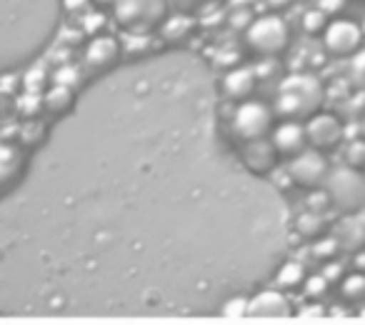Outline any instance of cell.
Instances as JSON below:
<instances>
[{"instance_id": "38", "label": "cell", "mask_w": 365, "mask_h": 325, "mask_svg": "<svg viewBox=\"0 0 365 325\" xmlns=\"http://www.w3.org/2000/svg\"><path fill=\"white\" fill-rule=\"evenodd\" d=\"M353 270L355 273H365V250L353 255Z\"/></svg>"}, {"instance_id": "37", "label": "cell", "mask_w": 365, "mask_h": 325, "mask_svg": "<svg viewBox=\"0 0 365 325\" xmlns=\"http://www.w3.org/2000/svg\"><path fill=\"white\" fill-rule=\"evenodd\" d=\"M16 110V98L11 96V93L6 91H0V118L8 115V113Z\"/></svg>"}, {"instance_id": "10", "label": "cell", "mask_w": 365, "mask_h": 325, "mask_svg": "<svg viewBox=\"0 0 365 325\" xmlns=\"http://www.w3.org/2000/svg\"><path fill=\"white\" fill-rule=\"evenodd\" d=\"M258 83V73H255L253 66H235L220 81V93L228 103L238 105V103H245L255 96Z\"/></svg>"}, {"instance_id": "40", "label": "cell", "mask_w": 365, "mask_h": 325, "mask_svg": "<svg viewBox=\"0 0 365 325\" xmlns=\"http://www.w3.org/2000/svg\"><path fill=\"white\" fill-rule=\"evenodd\" d=\"M360 31H363V41H365V18H363V23H360Z\"/></svg>"}, {"instance_id": "22", "label": "cell", "mask_w": 365, "mask_h": 325, "mask_svg": "<svg viewBox=\"0 0 365 325\" xmlns=\"http://www.w3.org/2000/svg\"><path fill=\"white\" fill-rule=\"evenodd\" d=\"M343 160H345V168L365 173V138H355V140L345 143Z\"/></svg>"}, {"instance_id": "35", "label": "cell", "mask_w": 365, "mask_h": 325, "mask_svg": "<svg viewBox=\"0 0 365 325\" xmlns=\"http://www.w3.org/2000/svg\"><path fill=\"white\" fill-rule=\"evenodd\" d=\"M223 315H248V300L233 298L223 305Z\"/></svg>"}, {"instance_id": "33", "label": "cell", "mask_w": 365, "mask_h": 325, "mask_svg": "<svg viewBox=\"0 0 365 325\" xmlns=\"http://www.w3.org/2000/svg\"><path fill=\"white\" fill-rule=\"evenodd\" d=\"M43 86H46V73L43 71H31L26 76V93H38L41 96Z\"/></svg>"}, {"instance_id": "19", "label": "cell", "mask_w": 365, "mask_h": 325, "mask_svg": "<svg viewBox=\"0 0 365 325\" xmlns=\"http://www.w3.org/2000/svg\"><path fill=\"white\" fill-rule=\"evenodd\" d=\"M305 278H308V273H305V265L300 260H285L275 273V285H278V290H298L303 288Z\"/></svg>"}, {"instance_id": "27", "label": "cell", "mask_w": 365, "mask_h": 325, "mask_svg": "<svg viewBox=\"0 0 365 325\" xmlns=\"http://www.w3.org/2000/svg\"><path fill=\"white\" fill-rule=\"evenodd\" d=\"M335 253H338V240L335 238H320V240H315L313 243V255L315 258H320V260H333L335 258Z\"/></svg>"}, {"instance_id": "4", "label": "cell", "mask_w": 365, "mask_h": 325, "mask_svg": "<svg viewBox=\"0 0 365 325\" xmlns=\"http://www.w3.org/2000/svg\"><path fill=\"white\" fill-rule=\"evenodd\" d=\"M275 113H273V105L263 100H250L245 103H238L228 120V130L233 135L235 143H250V140H260V138H268L270 130L275 128Z\"/></svg>"}, {"instance_id": "23", "label": "cell", "mask_w": 365, "mask_h": 325, "mask_svg": "<svg viewBox=\"0 0 365 325\" xmlns=\"http://www.w3.org/2000/svg\"><path fill=\"white\" fill-rule=\"evenodd\" d=\"M43 110V96L38 93H26V96L16 98V113L26 120H36L38 113Z\"/></svg>"}, {"instance_id": "14", "label": "cell", "mask_w": 365, "mask_h": 325, "mask_svg": "<svg viewBox=\"0 0 365 325\" xmlns=\"http://www.w3.org/2000/svg\"><path fill=\"white\" fill-rule=\"evenodd\" d=\"M290 300L280 290H263L253 300H248V315H270V318H283L290 315Z\"/></svg>"}, {"instance_id": "39", "label": "cell", "mask_w": 365, "mask_h": 325, "mask_svg": "<svg viewBox=\"0 0 365 325\" xmlns=\"http://www.w3.org/2000/svg\"><path fill=\"white\" fill-rule=\"evenodd\" d=\"M360 133H363L360 138H365V118H363V123H360Z\"/></svg>"}, {"instance_id": "9", "label": "cell", "mask_w": 365, "mask_h": 325, "mask_svg": "<svg viewBox=\"0 0 365 325\" xmlns=\"http://www.w3.org/2000/svg\"><path fill=\"white\" fill-rule=\"evenodd\" d=\"M120 61V43L113 36H98L91 38L83 53V66L91 76H103V73L113 71Z\"/></svg>"}, {"instance_id": "25", "label": "cell", "mask_w": 365, "mask_h": 325, "mask_svg": "<svg viewBox=\"0 0 365 325\" xmlns=\"http://www.w3.org/2000/svg\"><path fill=\"white\" fill-rule=\"evenodd\" d=\"M106 26H108V18L103 13H86L83 16V33L88 38H98V36H106Z\"/></svg>"}, {"instance_id": "18", "label": "cell", "mask_w": 365, "mask_h": 325, "mask_svg": "<svg viewBox=\"0 0 365 325\" xmlns=\"http://www.w3.org/2000/svg\"><path fill=\"white\" fill-rule=\"evenodd\" d=\"M23 165L21 150L11 143H0V185H8L18 178Z\"/></svg>"}, {"instance_id": "21", "label": "cell", "mask_w": 365, "mask_h": 325, "mask_svg": "<svg viewBox=\"0 0 365 325\" xmlns=\"http://www.w3.org/2000/svg\"><path fill=\"white\" fill-rule=\"evenodd\" d=\"M328 23H330V18L325 16L323 11H318V8H308V11L300 16V31L310 38H320L325 33V28H328Z\"/></svg>"}, {"instance_id": "28", "label": "cell", "mask_w": 365, "mask_h": 325, "mask_svg": "<svg viewBox=\"0 0 365 325\" xmlns=\"http://www.w3.org/2000/svg\"><path fill=\"white\" fill-rule=\"evenodd\" d=\"M303 288L310 298H320L323 293H328V280H325L323 275H308L305 283H303Z\"/></svg>"}, {"instance_id": "20", "label": "cell", "mask_w": 365, "mask_h": 325, "mask_svg": "<svg viewBox=\"0 0 365 325\" xmlns=\"http://www.w3.org/2000/svg\"><path fill=\"white\" fill-rule=\"evenodd\" d=\"M340 293L350 303H365V273H348L340 278Z\"/></svg>"}, {"instance_id": "31", "label": "cell", "mask_w": 365, "mask_h": 325, "mask_svg": "<svg viewBox=\"0 0 365 325\" xmlns=\"http://www.w3.org/2000/svg\"><path fill=\"white\" fill-rule=\"evenodd\" d=\"M350 61H353V66H350V76H353V81L358 83V86L365 88V51L355 53Z\"/></svg>"}, {"instance_id": "2", "label": "cell", "mask_w": 365, "mask_h": 325, "mask_svg": "<svg viewBox=\"0 0 365 325\" xmlns=\"http://www.w3.org/2000/svg\"><path fill=\"white\" fill-rule=\"evenodd\" d=\"M243 46L258 61H278L290 48V26L283 16H275V13L258 16L245 28Z\"/></svg>"}, {"instance_id": "6", "label": "cell", "mask_w": 365, "mask_h": 325, "mask_svg": "<svg viewBox=\"0 0 365 325\" xmlns=\"http://www.w3.org/2000/svg\"><path fill=\"white\" fill-rule=\"evenodd\" d=\"M323 51L328 58L335 61H350L355 53L363 51V31L360 23L350 21V18H333L325 28V33L320 36Z\"/></svg>"}, {"instance_id": "16", "label": "cell", "mask_w": 365, "mask_h": 325, "mask_svg": "<svg viewBox=\"0 0 365 325\" xmlns=\"http://www.w3.org/2000/svg\"><path fill=\"white\" fill-rule=\"evenodd\" d=\"M295 233L305 240H320L328 235V220L323 213H313V210H303V213L295 218Z\"/></svg>"}, {"instance_id": "5", "label": "cell", "mask_w": 365, "mask_h": 325, "mask_svg": "<svg viewBox=\"0 0 365 325\" xmlns=\"http://www.w3.org/2000/svg\"><path fill=\"white\" fill-rule=\"evenodd\" d=\"M323 190L330 200V208L343 215H355L365 208V173L350 170L345 165L335 168L330 170Z\"/></svg>"}, {"instance_id": "13", "label": "cell", "mask_w": 365, "mask_h": 325, "mask_svg": "<svg viewBox=\"0 0 365 325\" xmlns=\"http://www.w3.org/2000/svg\"><path fill=\"white\" fill-rule=\"evenodd\" d=\"M195 28H198V23H195L193 16L175 13V16L165 18V23L158 28V33H160V38L168 46H182V43H188L195 36Z\"/></svg>"}, {"instance_id": "15", "label": "cell", "mask_w": 365, "mask_h": 325, "mask_svg": "<svg viewBox=\"0 0 365 325\" xmlns=\"http://www.w3.org/2000/svg\"><path fill=\"white\" fill-rule=\"evenodd\" d=\"M76 105V91H68V88L53 86L51 91L43 93V110L53 118H63L73 110Z\"/></svg>"}, {"instance_id": "34", "label": "cell", "mask_w": 365, "mask_h": 325, "mask_svg": "<svg viewBox=\"0 0 365 325\" xmlns=\"http://www.w3.org/2000/svg\"><path fill=\"white\" fill-rule=\"evenodd\" d=\"M170 3H175V8L180 13H193V11H200V8L210 6V3H215V0H170Z\"/></svg>"}, {"instance_id": "8", "label": "cell", "mask_w": 365, "mask_h": 325, "mask_svg": "<svg viewBox=\"0 0 365 325\" xmlns=\"http://www.w3.org/2000/svg\"><path fill=\"white\" fill-rule=\"evenodd\" d=\"M305 138H308V148L328 155L345 143V125L335 113L320 110L310 120H305Z\"/></svg>"}, {"instance_id": "29", "label": "cell", "mask_w": 365, "mask_h": 325, "mask_svg": "<svg viewBox=\"0 0 365 325\" xmlns=\"http://www.w3.org/2000/svg\"><path fill=\"white\" fill-rule=\"evenodd\" d=\"M348 6V0H318V11H323L325 16L333 21V18H343V11Z\"/></svg>"}, {"instance_id": "41", "label": "cell", "mask_w": 365, "mask_h": 325, "mask_svg": "<svg viewBox=\"0 0 365 325\" xmlns=\"http://www.w3.org/2000/svg\"><path fill=\"white\" fill-rule=\"evenodd\" d=\"M348 3H365V0H348Z\"/></svg>"}, {"instance_id": "26", "label": "cell", "mask_w": 365, "mask_h": 325, "mask_svg": "<svg viewBox=\"0 0 365 325\" xmlns=\"http://www.w3.org/2000/svg\"><path fill=\"white\" fill-rule=\"evenodd\" d=\"M43 135H46V128L38 120H28L26 125L18 128V138H21L23 143H28V145H38V143L43 140Z\"/></svg>"}, {"instance_id": "3", "label": "cell", "mask_w": 365, "mask_h": 325, "mask_svg": "<svg viewBox=\"0 0 365 325\" xmlns=\"http://www.w3.org/2000/svg\"><path fill=\"white\" fill-rule=\"evenodd\" d=\"M170 16V0H113V21L123 33H155Z\"/></svg>"}, {"instance_id": "12", "label": "cell", "mask_w": 365, "mask_h": 325, "mask_svg": "<svg viewBox=\"0 0 365 325\" xmlns=\"http://www.w3.org/2000/svg\"><path fill=\"white\" fill-rule=\"evenodd\" d=\"M240 160H243L245 170L253 175H270L278 168V153H275L270 138H260V140H250L240 145Z\"/></svg>"}, {"instance_id": "1", "label": "cell", "mask_w": 365, "mask_h": 325, "mask_svg": "<svg viewBox=\"0 0 365 325\" xmlns=\"http://www.w3.org/2000/svg\"><path fill=\"white\" fill-rule=\"evenodd\" d=\"M325 88L315 73H290L280 81L273 100V113L278 120L305 123L323 110Z\"/></svg>"}, {"instance_id": "11", "label": "cell", "mask_w": 365, "mask_h": 325, "mask_svg": "<svg viewBox=\"0 0 365 325\" xmlns=\"http://www.w3.org/2000/svg\"><path fill=\"white\" fill-rule=\"evenodd\" d=\"M270 143H273L275 153L280 160H290V158L300 155L308 148V138H305V123L293 120H280L270 130Z\"/></svg>"}, {"instance_id": "24", "label": "cell", "mask_w": 365, "mask_h": 325, "mask_svg": "<svg viewBox=\"0 0 365 325\" xmlns=\"http://www.w3.org/2000/svg\"><path fill=\"white\" fill-rule=\"evenodd\" d=\"M53 86L68 88V91H76L81 86V71L76 66H61L53 73Z\"/></svg>"}, {"instance_id": "32", "label": "cell", "mask_w": 365, "mask_h": 325, "mask_svg": "<svg viewBox=\"0 0 365 325\" xmlns=\"http://www.w3.org/2000/svg\"><path fill=\"white\" fill-rule=\"evenodd\" d=\"M253 13L248 11V8H240V11H235L233 16H230V26L235 28V31H240V33H245V28L253 23Z\"/></svg>"}, {"instance_id": "36", "label": "cell", "mask_w": 365, "mask_h": 325, "mask_svg": "<svg viewBox=\"0 0 365 325\" xmlns=\"http://www.w3.org/2000/svg\"><path fill=\"white\" fill-rule=\"evenodd\" d=\"M265 8H268V13H275V16H280V13H285L290 6H293L295 0H263Z\"/></svg>"}, {"instance_id": "7", "label": "cell", "mask_w": 365, "mask_h": 325, "mask_svg": "<svg viewBox=\"0 0 365 325\" xmlns=\"http://www.w3.org/2000/svg\"><path fill=\"white\" fill-rule=\"evenodd\" d=\"M285 170H288L290 183L298 185V188H303V190H308V193H313V190L323 188L333 168H330L328 155L313 150V148H305L300 155L290 158L288 165H285Z\"/></svg>"}, {"instance_id": "30", "label": "cell", "mask_w": 365, "mask_h": 325, "mask_svg": "<svg viewBox=\"0 0 365 325\" xmlns=\"http://www.w3.org/2000/svg\"><path fill=\"white\" fill-rule=\"evenodd\" d=\"M63 11L71 18H83L91 13V0H63Z\"/></svg>"}, {"instance_id": "17", "label": "cell", "mask_w": 365, "mask_h": 325, "mask_svg": "<svg viewBox=\"0 0 365 325\" xmlns=\"http://www.w3.org/2000/svg\"><path fill=\"white\" fill-rule=\"evenodd\" d=\"M118 43H120V58L125 56L128 61H140L150 53L153 38L150 33H123Z\"/></svg>"}]
</instances>
